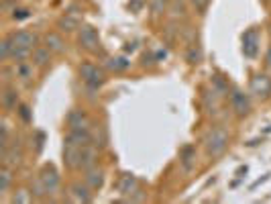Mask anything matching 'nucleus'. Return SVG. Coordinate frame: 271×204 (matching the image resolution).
<instances>
[{
    "label": "nucleus",
    "instance_id": "obj_8",
    "mask_svg": "<svg viewBox=\"0 0 271 204\" xmlns=\"http://www.w3.org/2000/svg\"><path fill=\"white\" fill-rule=\"evenodd\" d=\"M22 164V149L18 145V141L14 139L12 145H8L4 151H2V166H8V168H16Z\"/></svg>",
    "mask_w": 271,
    "mask_h": 204
},
{
    "label": "nucleus",
    "instance_id": "obj_32",
    "mask_svg": "<svg viewBox=\"0 0 271 204\" xmlns=\"http://www.w3.org/2000/svg\"><path fill=\"white\" fill-rule=\"evenodd\" d=\"M33 200V192H27V190H18L10 202H31Z\"/></svg>",
    "mask_w": 271,
    "mask_h": 204
},
{
    "label": "nucleus",
    "instance_id": "obj_3",
    "mask_svg": "<svg viewBox=\"0 0 271 204\" xmlns=\"http://www.w3.org/2000/svg\"><path fill=\"white\" fill-rule=\"evenodd\" d=\"M229 100H231V106L235 110L237 117H247L251 112V98L249 94H245L243 90L235 88L231 94H229Z\"/></svg>",
    "mask_w": 271,
    "mask_h": 204
},
{
    "label": "nucleus",
    "instance_id": "obj_24",
    "mask_svg": "<svg viewBox=\"0 0 271 204\" xmlns=\"http://www.w3.org/2000/svg\"><path fill=\"white\" fill-rule=\"evenodd\" d=\"M106 65H108L112 72H127V70L131 67V61H129L125 55H121V57H110V59L106 61Z\"/></svg>",
    "mask_w": 271,
    "mask_h": 204
},
{
    "label": "nucleus",
    "instance_id": "obj_6",
    "mask_svg": "<svg viewBox=\"0 0 271 204\" xmlns=\"http://www.w3.org/2000/svg\"><path fill=\"white\" fill-rule=\"evenodd\" d=\"M251 94L257 98H269L271 96V78L267 74H255L251 78Z\"/></svg>",
    "mask_w": 271,
    "mask_h": 204
},
{
    "label": "nucleus",
    "instance_id": "obj_38",
    "mask_svg": "<svg viewBox=\"0 0 271 204\" xmlns=\"http://www.w3.org/2000/svg\"><path fill=\"white\" fill-rule=\"evenodd\" d=\"M265 65H267V70H271V47L267 49V53H265Z\"/></svg>",
    "mask_w": 271,
    "mask_h": 204
},
{
    "label": "nucleus",
    "instance_id": "obj_1",
    "mask_svg": "<svg viewBox=\"0 0 271 204\" xmlns=\"http://www.w3.org/2000/svg\"><path fill=\"white\" fill-rule=\"evenodd\" d=\"M204 147H206V153L212 160L220 157L227 151V147H229V133H227V129H222V127L210 129L206 133V137H204Z\"/></svg>",
    "mask_w": 271,
    "mask_h": 204
},
{
    "label": "nucleus",
    "instance_id": "obj_21",
    "mask_svg": "<svg viewBox=\"0 0 271 204\" xmlns=\"http://www.w3.org/2000/svg\"><path fill=\"white\" fill-rule=\"evenodd\" d=\"M37 67H47L49 63H51V51L43 45V47H35V51H33V59H31Z\"/></svg>",
    "mask_w": 271,
    "mask_h": 204
},
{
    "label": "nucleus",
    "instance_id": "obj_20",
    "mask_svg": "<svg viewBox=\"0 0 271 204\" xmlns=\"http://www.w3.org/2000/svg\"><path fill=\"white\" fill-rule=\"evenodd\" d=\"M202 100H204V106H206V112H208V115H216V112H218V100H220V94H218L214 88L206 90L204 96H202Z\"/></svg>",
    "mask_w": 271,
    "mask_h": 204
},
{
    "label": "nucleus",
    "instance_id": "obj_26",
    "mask_svg": "<svg viewBox=\"0 0 271 204\" xmlns=\"http://www.w3.org/2000/svg\"><path fill=\"white\" fill-rule=\"evenodd\" d=\"M186 61L188 63H200L202 61V47L200 45H190L188 51H186Z\"/></svg>",
    "mask_w": 271,
    "mask_h": 204
},
{
    "label": "nucleus",
    "instance_id": "obj_11",
    "mask_svg": "<svg viewBox=\"0 0 271 204\" xmlns=\"http://www.w3.org/2000/svg\"><path fill=\"white\" fill-rule=\"evenodd\" d=\"M65 123L70 129H90V125H92L90 117L80 108H72L65 117Z\"/></svg>",
    "mask_w": 271,
    "mask_h": 204
},
{
    "label": "nucleus",
    "instance_id": "obj_17",
    "mask_svg": "<svg viewBox=\"0 0 271 204\" xmlns=\"http://www.w3.org/2000/svg\"><path fill=\"white\" fill-rule=\"evenodd\" d=\"M35 63L33 61H18V63H14V78H18L20 82H25V84H29L33 78H35Z\"/></svg>",
    "mask_w": 271,
    "mask_h": 204
},
{
    "label": "nucleus",
    "instance_id": "obj_31",
    "mask_svg": "<svg viewBox=\"0 0 271 204\" xmlns=\"http://www.w3.org/2000/svg\"><path fill=\"white\" fill-rule=\"evenodd\" d=\"M31 14H33V12H31V8H18V6H16V8L12 10V18H14V20H25V18H31Z\"/></svg>",
    "mask_w": 271,
    "mask_h": 204
},
{
    "label": "nucleus",
    "instance_id": "obj_29",
    "mask_svg": "<svg viewBox=\"0 0 271 204\" xmlns=\"http://www.w3.org/2000/svg\"><path fill=\"white\" fill-rule=\"evenodd\" d=\"M169 6V0H151L149 2V8H151V14L153 16H161Z\"/></svg>",
    "mask_w": 271,
    "mask_h": 204
},
{
    "label": "nucleus",
    "instance_id": "obj_2",
    "mask_svg": "<svg viewBox=\"0 0 271 204\" xmlns=\"http://www.w3.org/2000/svg\"><path fill=\"white\" fill-rule=\"evenodd\" d=\"M80 78L84 80V84H86V88L90 90V92H98V88L104 84V72L98 67V65H94V63H90V61H86V63H82L80 65Z\"/></svg>",
    "mask_w": 271,
    "mask_h": 204
},
{
    "label": "nucleus",
    "instance_id": "obj_4",
    "mask_svg": "<svg viewBox=\"0 0 271 204\" xmlns=\"http://www.w3.org/2000/svg\"><path fill=\"white\" fill-rule=\"evenodd\" d=\"M41 180H43V184H45V188H47V194L49 196H53V194H57L59 192V188H61V178H59V174H57V170L51 166V164H47V166H43V170H41Z\"/></svg>",
    "mask_w": 271,
    "mask_h": 204
},
{
    "label": "nucleus",
    "instance_id": "obj_39",
    "mask_svg": "<svg viewBox=\"0 0 271 204\" xmlns=\"http://www.w3.org/2000/svg\"><path fill=\"white\" fill-rule=\"evenodd\" d=\"M263 2H265V4H271V0H263Z\"/></svg>",
    "mask_w": 271,
    "mask_h": 204
},
{
    "label": "nucleus",
    "instance_id": "obj_9",
    "mask_svg": "<svg viewBox=\"0 0 271 204\" xmlns=\"http://www.w3.org/2000/svg\"><path fill=\"white\" fill-rule=\"evenodd\" d=\"M92 188L84 182H74L72 186H70V200L72 202H82V204H88L92 202Z\"/></svg>",
    "mask_w": 271,
    "mask_h": 204
},
{
    "label": "nucleus",
    "instance_id": "obj_10",
    "mask_svg": "<svg viewBox=\"0 0 271 204\" xmlns=\"http://www.w3.org/2000/svg\"><path fill=\"white\" fill-rule=\"evenodd\" d=\"M12 47H29V49H35L37 47V35L31 33V31H16V33H10L8 35Z\"/></svg>",
    "mask_w": 271,
    "mask_h": 204
},
{
    "label": "nucleus",
    "instance_id": "obj_22",
    "mask_svg": "<svg viewBox=\"0 0 271 204\" xmlns=\"http://www.w3.org/2000/svg\"><path fill=\"white\" fill-rule=\"evenodd\" d=\"M179 162H182V166H184V170H192V166L196 164V149L194 147H184L182 149V153H179Z\"/></svg>",
    "mask_w": 271,
    "mask_h": 204
},
{
    "label": "nucleus",
    "instance_id": "obj_7",
    "mask_svg": "<svg viewBox=\"0 0 271 204\" xmlns=\"http://www.w3.org/2000/svg\"><path fill=\"white\" fill-rule=\"evenodd\" d=\"M63 143H70L76 147H86L92 143V131L90 129H70Z\"/></svg>",
    "mask_w": 271,
    "mask_h": 204
},
{
    "label": "nucleus",
    "instance_id": "obj_28",
    "mask_svg": "<svg viewBox=\"0 0 271 204\" xmlns=\"http://www.w3.org/2000/svg\"><path fill=\"white\" fill-rule=\"evenodd\" d=\"M212 88H214L220 96L231 94V92H229V84H227V80H224L222 76H212Z\"/></svg>",
    "mask_w": 271,
    "mask_h": 204
},
{
    "label": "nucleus",
    "instance_id": "obj_14",
    "mask_svg": "<svg viewBox=\"0 0 271 204\" xmlns=\"http://www.w3.org/2000/svg\"><path fill=\"white\" fill-rule=\"evenodd\" d=\"M80 153H82V147L63 143V164L67 170H80Z\"/></svg>",
    "mask_w": 271,
    "mask_h": 204
},
{
    "label": "nucleus",
    "instance_id": "obj_33",
    "mask_svg": "<svg viewBox=\"0 0 271 204\" xmlns=\"http://www.w3.org/2000/svg\"><path fill=\"white\" fill-rule=\"evenodd\" d=\"M16 115H18L25 123H31V110H29V106H27V104H20V106L16 108Z\"/></svg>",
    "mask_w": 271,
    "mask_h": 204
},
{
    "label": "nucleus",
    "instance_id": "obj_30",
    "mask_svg": "<svg viewBox=\"0 0 271 204\" xmlns=\"http://www.w3.org/2000/svg\"><path fill=\"white\" fill-rule=\"evenodd\" d=\"M12 49H14V47H12L10 39L6 37V39L0 43V59H2V61H8V59H10V55H12Z\"/></svg>",
    "mask_w": 271,
    "mask_h": 204
},
{
    "label": "nucleus",
    "instance_id": "obj_13",
    "mask_svg": "<svg viewBox=\"0 0 271 204\" xmlns=\"http://www.w3.org/2000/svg\"><path fill=\"white\" fill-rule=\"evenodd\" d=\"M117 190L123 194V196H133L137 190H139V180H137L135 174H123L121 178H119V184H117Z\"/></svg>",
    "mask_w": 271,
    "mask_h": 204
},
{
    "label": "nucleus",
    "instance_id": "obj_5",
    "mask_svg": "<svg viewBox=\"0 0 271 204\" xmlns=\"http://www.w3.org/2000/svg\"><path fill=\"white\" fill-rule=\"evenodd\" d=\"M78 41H80V47H84V49H88V51H98V49H100V35H98V31H96L94 27H90V25H86V27L80 29Z\"/></svg>",
    "mask_w": 271,
    "mask_h": 204
},
{
    "label": "nucleus",
    "instance_id": "obj_12",
    "mask_svg": "<svg viewBox=\"0 0 271 204\" xmlns=\"http://www.w3.org/2000/svg\"><path fill=\"white\" fill-rule=\"evenodd\" d=\"M0 102H2V108L6 112H12L16 110L20 104H18V90L12 88V86H2V94H0Z\"/></svg>",
    "mask_w": 271,
    "mask_h": 204
},
{
    "label": "nucleus",
    "instance_id": "obj_15",
    "mask_svg": "<svg viewBox=\"0 0 271 204\" xmlns=\"http://www.w3.org/2000/svg\"><path fill=\"white\" fill-rule=\"evenodd\" d=\"M96 162H98V149H96V145L90 143V145L82 147V153H80V170L86 172V170L94 168Z\"/></svg>",
    "mask_w": 271,
    "mask_h": 204
},
{
    "label": "nucleus",
    "instance_id": "obj_34",
    "mask_svg": "<svg viewBox=\"0 0 271 204\" xmlns=\"http://www.w3.org/2000/svg\"><path fill=\"white\" fill-rule=\"evenodd\" d=\"M43 141H45V135H43L41 131H37V133H35V139H33V143L37 145V153L43 149Z\"/></svg>",
    "mask_w": 271,
    "mask_h": 204
},
{
    "label": "nucleus",
    "instance_id": "obj_23",
    "mask_svg": "<svg viewBox=\"0 0 271 204\" xmlns=\"http://www.w3.org/2000/svg\"><path fill=\"white\" fill-rule=\"evenodd\" d=\"M10 184H12V168L2 166V170H0V196H4L8 192Z\"/></svg>",
    "mask_w": 271,
    "mask_h": 204
},
{
    "label": "nucleus",
    "instance_id": "obj_25",
    "mask_svg": "<svg viewBox=\"0 0 271 204\" xmlns=\"http://www.w3.org/2000/svg\"><path fill=\"white\" fill-rule=\"evenodd\" d=\"M33 51H35V49H29V47H14L10 59H12L14 63H18V61H27V59L33 55Z\"/></svg>",
    "mask_w": 271,
    "mask_h": 204
},
{
    "label": "nucleus",
    "instance_id": "obj_18",
    "mask_svg": "<svg viewBox=\"0 0 271 204\" xmlns=\"http://www.w3.org/2000/svg\"><path fill=\"white\" fill-rule=\"evenodd\" d=\"M86 176H84V182L96 192V190H100L102 186H104V172L98 168V166H94V168H90V170H86L84 172Z\"/></svg>",
    "mask_w": 271,
    "mask_h": 204
},
{
    "label": "nucleus",
    "instance_id": "obj_37",
    "mask_svg": "<svg viewBox=\"0 0 271 204\" xmlns=\"http://www.w3.org/2000/svg\"><path fill=\"white\" fill-rule=\"evenodd\" d=\"M167 57V51L165 49H159L157 53H155V61H161V59H165Z\"/></svg>",
    "mask_w": 271,
    "mask_h": 204
},
{
    "label": "nucleus",
    "instance_id": "obj_35",
    "mask_svg": "<svg viewBox=\"0 0 271 204\" xmlns=\"http://www.w3.org/2000/svg\"><path fill=\"white\" fill-rule=\"evenodd\" d=\"M208 2H210V0H192V4H194V6L198 8V10H206Z\"/></svg>",
    "mask_w": 271,
    "mask_h": 204
},
{
    "label": "nucleus",
    "instance_id": "obj_27",
    "mask_svg": "<svg viewBox=\"0 0 271 204\" xmlns=\"http://www.w3.org/2000/svg\"><path fill=\"white\" fill-rule=\"evenodd\" d=\"M78 18L76 16H72V14H65L63 18H59V27H61V31H65V33H72V31H76L78 29Z\"/></svg>",
    "mask_w": 271,
    "mask_h": 204
},
{
    "label": "nucleus",
    "instance_id": "obj_36",
    "mask_svg": "<svg viewBox=\"0 0 271 204\" xmlns=\"http://www.w3.org/2000/svg\"><path fill=\"white\" fill-rule=\"evenodd\" d=\"M12 4H16V0H2V12H10Z\"/></svg>",
    "mask_w": 271,
    "mask_h": 204
},
{
    "label": "nucleus",
    "instance_id": "obj_19",
    "mask_svg": "<svg viewBox=\"0 0 271 204\" xmlns=\"http://www.w3.org/2000/svg\"><path fill=\"white\" fill-rule=\"evenodd\" d=\"M45 47L51 53H63L65 51V41L61 39L59 33H47L45 35Z\"/></svg>",
    "mask_w": 271,
    "mask_h": 204
},
{
    "label": "nucleus",
    "instance_id": "obj_16",
    "mask_svg": "<svg viewBox=\"0 0 271 204\" xmlns=\"http://www.w3.org/2000/svg\"><path fill=\"white\" fill-rule=\"evenodd\" d=\"M257 45H259V35L257 29H249L243 35V53L247 57H255L257 55Z\"/></svg>",
    "mask_w": 271,
    "mask_h": 204
}]
</instances>
